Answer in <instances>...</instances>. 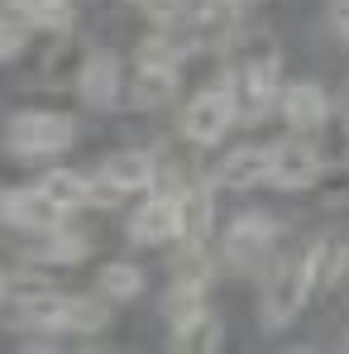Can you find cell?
Listing matches in <instances>:
<instances>
[{
  "label": "cell",
  "instance_id": "6da1fadb",
  "mask_svg": "<svg viewBox=\"0 0 349 354\" xmlns=\"http://www.w3.org/2000/svg\"><path fill=\"white\" fill-rule=\"evenodd\" d=\"M321 259H326V249L321 244H311L301 259H283L278 268H273V278H268V288H263V321L278 330V326H287L292 311L306 301L311 292V283L321 278Z\"/></svg>",
  "mask_w": 349,
  "mask_h": 354
},
{
  "label": "cell",
  "instance_id": "7a4b0ae2",
  "mask_svg": "<svg viewBox=\"0 0 349 354\" xmlns=\"http://www.w3.org/2000/svg\"><path fill=\"white\" fill-rule=\"evenodd\" d=\"M5 144H10V153H19V158H48V153H62V149L72 144V120L53 115V111H24V115L10 120Z\"/></svg>",
  "mask_w": 349,
  "mask_h": 354
},
{
  "label": "cell",
  "instance_id": "3957f363",
  "mask_svg": "<svg viewBox=\"0 0 349 354\" xmlns=\"http://www.w3.org/2000/svg\"><path fill=\"white\" fill-rule=\"evenodd\" d=\"M239 106H234V86H206L201 96H191V106L182 111V134L191 144H216L225 129L234 124Z\"/></svg>",
  "mask_w": 349,
  "mask_h": 354
},
{
  "label": "cell",
  "instance_id": "277c9868",
  "mask_svg": "<svg viewBox=\"0 0 349 354\" xmlns=\"http://www.w3.org/2000/svg\"><path fill=\"white\" fill-rule=\"evenodd\" d=\"M230 86H234V106H239L249 120L268 115V106L278 101V86H283V82H278V58H273V53L249 58L230 77Z\"/></svg>",
  "mask_w": 349,
  "mask_h": 354
},
{
  "label": "cell",
  "instance_id": "5b68a950",
  "mask_svg": "<svg viewBox=\"0 0 349 354\" xmlns=\"http://www.w3.org/2000/svg\"><path fill=\"white\" fill-rule=\"evenodd\" d=\"M182 206L187 196L177 192H158L139 206V216L129 221V239L134 244H168L173 235H182Z\"/></svg>",
  "mask_w": 349,
  "mask_h": 354
},
{
  "label": "cell",
  "instance_id": "8992f818",
  "mask_svg": "<svg viewBox=\"0 0 349 354\" xmlns=\"http://www.w3.org/2000/svg\"><path fill=\"white\" fill-rule=\"evenodd\" d=\"M278 235V225L263 216V211H249V216H239L230 230H225V259H230V268L239 273H249L263 254H268V244Z\"/></svg>",
  "mask_w": 349,
  "mask_h": 354
},
{
  "label": "cell",
  "instance_id": "52a82bcc",
  "mask_svg": "<svg viewBox=\"0 0 349 354\" xmlns=\"http://www.w3.org/2000/svg\"><path fill=\"white\" fill-rule=\"evenodd\" d=\"M321 177V153L301 139H287V144H273V163H268V182L283 187V192H301Z\"/></svg>",
  "mask_w": 349,
  "mask_h": 354
},
{
  "label": "cell",
  "instance_id": "ba28073f",
  "mask_svg": "<svg viewBox=\"0 0 349 354\" xmlns=\"http://www.w3.org/2000/svg\"><path fill=\"white\" fill-rule=\"evenodd\" d=\"M0 221L24 225V230H53L62 221V206L44 187H34V192H5L0 196Z\"/></svg>",
  "mask_w": 349,
  "mask_h": 354
},
{
  "label": "cell",
  "instance_id": "9c48e42d",
  "mask_svg": "<svg viewBox=\"0 0 349 354\" xmlns=\"http://www.w3.org/2000/svg\"><path fill=\"white\" fill-rule=\"evenodd\" d=\"M153 182V158L149 153H134L124 149L115 158L101 163V177H96V196H124V192H144Z\"/></svg>",
  "mask_w": 349,
  "mask_h": 354
},
{
  "label": "cell",
  "instance_id": "30bf717a",
  "mask_svg": "<svg viewBox=\"0 0 349 354\" xmlns=\"http://www.w3.org/2000/svg\"><path fill=\"white\" fill-rule=\"evenodd\" d=\"M268 163H273V149H234L230 158L216 168V182L230 187V192H249L258 182H268Z\"/></svg>",
  "mask_w": 349,
  "mask_h": 354
},
{
  "label": "cell",
  "instance_id": "8fae6325",
  "mask_svg": "<svg viewBox=\"0 0 349 354\" xmlns=\"http://www.w3.org/2000/svg\"><path fill=\"white\" fill-rule=\"evenodd\" d=\"M283 115L296 129H321L330 115V101L316 82H292V86H283Z\"/></svg>",
  "mask_w": 349,
  "mask_h": 354
},
{
  "label": "cell",
  "instance_id": "7c38bea8",
  "mask_svg": "<svg viewBox=\"0 0 349 354\" xmlns=\"http://www.w3.org/2000/svg\"><path fill=\"white\" fill-rule=\"evenodd\" d=\"M77 91H82L86 106H115V96H120V62L111 58V53H91L86 67H82V77H77Z\"/></svg>",
  "mask_w": 349,
  "mask_h": 354
},
{
  "label": "cell",
  "instance_id": "4fadbf2b",
  "mask_svg": "<svg viewBox=\"0 0 349 354\" xmlns=\"http://www.w3.org/2000/svg\"><path fill=\"white\" fill-rule=\"evenodd\" d=\"M173 86H177V67L139 58V86H134V101L139 106H163L173 96Z\"/></svg>",
  "mask_w": 349,
  "mask_h": 354
},
{
  "label": "cell",
  "instance_id": "5bb4252c",
  "mask_svg": "<svg viewBox=\"0 0 349 354\" xmlns=\"http://www.w3.org/2000/svg\"><path fill=\"white\" fill-rule=\"evenodd\" d=\"M39 187L58 201L62 211H72V206H91V201H96V182H91V177H82V173H62V168H58V173L44 177Z\"/></svg>",
  "mask_w": 349,
  "mask_h": 354
},
{
  "label": "cell",
  "instance_id": "9a60e30c",
  "mask_svg": "<svg viewBox=\"0 0 349 354\" xmlns=\"http://www.w3.org/2000/svg\"><path fill=\"white\" fill-rule=\"evenodd\" d=\"M201 316H206L201 288H173V292H168V326H173V340L182 335V330H191Z\"/></svg>",
  "mask_w": 349,
  "mask_h": 354
},
{
  "label": "cell",
  "instance_id": "2e32d148",
  "mask_svg": "<svg viewBox=\"0 0 349 354\" xmlns=\"http://www.w3.org/2000/svg\"><path fill=\"white\" fill-rule=\"evenodd\" d=\"M15 5H19L24 19L39 24V29H67V24H72V0H15Z\"/></svg>",
  "mask_w": 349,
  "mask_h": 354
},
{
  "label": "cell",
  "instance_id": "e0dca14e",
  "mask_svg": "<svg viewBox=\"0 0 349 354\" xmlns=\"http://www.w3.org/2000/svg\"><path fill=\"white\" fill-rule=\"evenodd\" d=\"M101 292L115 297V301H129V297L144 292V273H139L134 263H111V268L101 273Z\"/></svg>",
  "mask_w": 349,
  "mask_h": 354
},
{
  "label": "cell",
  "instance_id": "ac0fdd59",
  "mask_svg": "<svg viewBox=\"0 0 349 354\" xmlns=\"http://www.w3.org/2000/svg\"><path fill=\"white\" fill-rule=\"evenodd\" d=\"M34 254H39V259H48V263H77V259L86 254V235H72V230L62 235V230H53L48 244H39Z\"/></svg>",
  "mask_w": 349,
  "mask_h": 354
},
{
  "label": "cell",
  "instance_id": "d6986e66",
  "mask_svg": "<svg viewBox=\"0 0 349 354\" xmlns=\"http://www.w3.org/2000/svg\"><path fill=\"white\" fill-rule=\"evenodd\" d=\"M19 53H24V29L15 19H0V62L19 58Z\"/></svg>",
  "mask_w": 349,
  "mask_h": 354
},
{
  "label": "cell",
  "instance_id": "ffe728a7",
  "mask_svg": "<svg viewBox=\"0 0 349 354\" xmlns=\"http://www.w3.org/2000/svg\"><path fill=\"white\" fill-rule=\"evenodd\" d=\"M225 5H234V10H244V5H254V0H225Z\"/></svg>",
  "mask_w": 349,
  "mask_h": 354
},
{
  "label": "cell",
  "instance_id": "44dd1931",
  "mask_svg": "<svg viewBox=\"0 0 349 354\" xmlns=\"http://www.w3.org/2000/svg\"><path fill=\"white\" fill-rule=\"evenodd\" d=\"M0 297H5V278H0Z\"/></svg>",
  "mask_w": 349,
  "mask_h": 354
}]
</instances>
